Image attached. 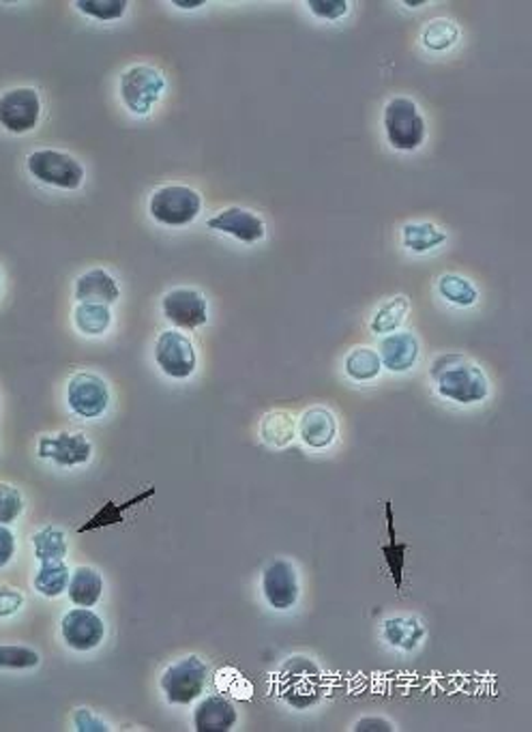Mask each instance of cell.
<instances>
[{"mask_svg":"<svg viewBox=\"0 0 532 732\" xmlns=\"http://www.w3.org/2000/svg\"><path fill=\"white\" fill-rule=\"evenodd\" d=\"M438 393L456 404H479L488 397L490 383L486 372L464 354H440L429 370Z\"/></svg>","mask_w":532,"mask_h":732,"instance_id":"obj_1","label":"cell"},{"mask_svg":"<svg viewBox=\"0 0 532 732\" xmlns=\"http://www.w3.org/2000/svg\"><path fill=\"white\" fill-rule=\"evenodd\" d=\"M382 127L395 151H417L427 138V120L411 97H391L382 113Z\"/></svg>","mask_w":532,"mask_h":732,"instance_id":"obj_2","label":"cell"},{"mask_svg":"<svg viewBox=\"0 0 532 732\" xmlns=\"http://www.w3.org/2000/svg\"><path fill=\"white\" fill-rule=\"evenodd\" d=\"M152 220L168 229H185L202 213V193L190 185H161L149 198Z\"/></svg>","mask_w":532,"mask_h":732,"instance_id":"obj_3","label":"cell"},{"mask_svg":"<svg viewBox=\"0 0 532 732\" xmlns=\"http://www.w3.org/2000/svg\"><path fill=\"white\" fill-rule=\"evenodd\" d=\"M279 696L295 709L316 704L324 692V679L320 668L307 657L288 659L277 675Z\"/></svg>","mask_w":532,"mask_h":732,"instance_id":"obj_4","label":"cell"},{"mask_svg":"<svg viewBox=\"0 0 532 732\" xmlns=\"http://www.w3.org/2000/svg\"><path fill=\"white\" fill-rule=\"evenodd\" d=\"M26 170L39 183L65 192H76L86 179V170L76 157L56 149H41L29 155Z\"/></svg>","mask_w":532,"mask_h":732,"instance_id":"obj_5","label":"cell"},{"mask_svg":"<svg viewBox=\"0 0 532 732\" xmlns=\"http://www.w3.org/2000/svg\"><path fill=\"white\" fill-rule=\"evenodd\" d=\"M120 99L134 116H149L166 91V77L152 65H131L118 82Z\"/></svg>","mask_w":532,"mask_h":732,"instance_id":"obj_6","label":"cell"},{"mask_svg":"<svg viewBox=\"0 0 532 732\" xmlns=\"http://www.w3.org/2000/svg\"><path fill=\"white\" fill-rule=\"evenodd\" d=\"M206 679L209 666L200 657H183L161 675V692L170 704H190L204 694Z\"/></svg>","mask_w":532,"mask_h":732,"instance_id":"obj_7","label":"cell"},{"mask_svg":"<svg viewBox=\"0 0 532 732\" xmlns=\"http://www.w3.org/2000/svg\"><path fill=\"white\" fill-rule=\"evenodd\" d=\"M41 120V97L33 86H18L0 95V127L22 136L33 131Z\"/></svg>","mask_w":532,"mask_h":732,"instance_id":"obj_8","label":"cell"},{"mask_svg":"<svg viewBox=\"0 0 532 732\" xmlns=\"http://www.w3.org/2000/svg\"><path fill=\"white\" fill-rule=\"evenodd\" d=\"M155 361L159 370L174 381L190 379L198 368V354L193 342L185 333H179L174 329L159 333L155 342Z\"/></svg>","mask_w":532,"mask_h":732,"instance_id":"obj_9","label":"cell"},{"mask_svg":"<svg viewBox=\"0 0 532 732\" xmlns=\"http://www.w3.org/2000/svg\"><path fill=\"white\" fill-rule=\"evenodd\" d=\"M67 404L82 420H97L110 406V386L93 372H77L67 383Z\"/></svg>","mask_w":532,"mask_h":732,"instance_id":"obj_10","label":"cell"},{"mask_svg":"<svg viewBox=\"0 0 532 732\" xmlns=\"http://www.w3.org/2000/svg\"><path fill=\"white\" fill-rule=\"evenodd\" d=\"M163 316L179 329L193 331L209 320L206 297L195 288H172L161 299Z\"/></svg>","mask_w":532,"mask_h":732,"instance_id":"obj_11","label":"cell"},{"mask_svg":"<svg viewBox=\"0 0 532 732\" xmlns=\"http://www.w3.org/2000/svg\"><path fill=\"white\" fill-rule=\"evenodd\" d=\"M38 456L41 460H52L56 466H79L93 458V443L82 432H61L54 436H41L38 443Z\"/></svg>","mask_w":532,"mask_h":732,"instance_id":"obj_12","label":"cell"},{"mask_svg":"<svg viewBox=\"0 0 532 732\" xmlns=\"http://www.w3.org/2000/svg\"><path fill=\"white\" fill-rule=\"evenodd\" d=\"M61 634L70 649L93 651L104 643L106 623L91 608H74L61 620Z\"/></svg>","mask_w":532,"mask_h":732,"instance_id":"obj_13","label":"cell"},{"mask_svg":"<svg viewBox=\"0 0 532 732\" xmlns=\"http://www.w3.org/2000/svg\"><path fill=\"white\" fill-rule=\"evenodd\" d=\"M206 226L220 234H228L245 245H256L266 236L265 220L258 213L243 206L222 209L217 215H213L206 222Z\"/></svg>","mask_w":532,"mask_h":732,"instance_id":"obj_14","label":"cell"},{"mask_svg":"<svg viewBox=\"0 0 532 732\" xmlns=\"http://www.w3.org/2000/svg\"><path fill=\"white\" fill-rule=\"evenodd\" d=\"M263 593L270 608L290 611L299 602V576L292 563L273 561L263 574Z\"/></svg>","mask_w":532,"mask_h":732,"instance_id":"obj_15","label":"cell"},{"mask_svg":"<svg viewBox=\"0 0 532 732\" xmlns=\"http://www.w3.org/2000/svg\"><path fill=\"white\" fill-rule=\"evenodd\" d=\"M379 354L382 368H386L393 374H402L417 365L421 344L413 331H395L382 338Z\"/></svg>","mask_w":532,"mask_h":732,"instance_id":"obj_16","label":"cell"},{"mask_svg":"<svg viewBox=\"0 0 532 732\" xmlns=\"http://www.w3.org/2000/svg\"><path fill=\"white\" fill-rule=\"evenodd\" d=\"M297 432L307 447L311 449H327L333 445L338 436V420L324 406H313L305 411L297 424Z\"/></svg>","mask_w":532,"mask_h":732,"instance_id":"obj_17","label":"cell"},{"mask_svg":"<svg viewBox=\"0 0 532 732\" xmlns=\"http://www.w3.org/2000/svg\"><path fill=\"white\" fill-rule=\"evenodd\" d=\"M236 720L238 713L224 696H206L193 711V729L198 732H228Z\"/></svg>","mask_w":532,"mask_h":732,"instance_id":"obj_18","label":"cell"},{"mask_svg":"<svg viewBox=\"0 0 532 732\" xmlns=\"http://www.w3.org/2000/svg\"><path fill=\"white\" fill-rule=\"evenodd\" d=\"M74 295L77 304L113 306L120 299V286L108 270L91 269L77 277Z\"/></svg>","mask_w":532,"mask_h":732,"instance_id":"obj_19","label":"cell"},{"mask_svg":"<svg viewBox=\"0 0 532 732\" xmlns=\"http://www.w3.org/2000/svg\"><path fill=\"white\" fill-rule=\"evenodd\" d=\"M384 640L402 651H413L425 638V625L415 617H391L382 627Z\"/></svg>","mask_w":532,"mask_h":732,"instance_id":"obj_20","label":"cell"},{"mask_svg":"<svg viewBox=\"0 0 532 732\" xmlns=\"http://www.w3.org/2000/svg\"><path fill=\"white\" fill-rule=\"evenodd\" d=\"M70 600L79 608H93L104 595V579L97 570L79 565L70 580Z\"/></svg>","mask_w":532,"mask_h":732,"instance_id":"obj_21","label":"cell"},{"mask_svg":"<svg viewBox=\"0 0 532 732\" xmlns=\"http://www.w3.org/2000/svg\"><path fill=\"white\" fill-rule=\"evenodd\" d=\"M384 511H386V524H389V543L381 545L382 556H384V563L389 567V574L391 579L395 582V588L402 591L404 586V565H406V552H408V543L404 541H395V518H393V505L386 502L384 505Z\"/></svg>","mask_w":532,"mask_h":732,"instance_id":"obj_22","label":"cell"},{"mask_svg":"<svg viewBox=\"0 0 532 732\" xmlns=\"http://www.w3.org/2000/svg\"><path fill=\"white\" fill-rule=\"evenodd\" d=\"M343 372L348 379L357 383H368L379 379L382 372V361L379 350L370 347L352 348L343 359Z\"/></svg>","mask_w":532,"mask_h":732,"instance_id":"obj_23","label":"cell"},{"mask_svg":"<svg viewBox=\"0 0 532 732\" xmlns=\"http://www.w3.org/2000/svg\"><path fill=\"white\" fill-rule=\"evenodd\" d=\"M260 436L270 447H286L297 438V420L288 411H270L260 422Z\"/></svg>","mask_w":532,"mask_h":732,"instance_id":"obj_24","label":"cell"},{"mask_svg":"<svg viewBox=\"0 0 532 732\" xmlns=\"http://www.w3.org/2000/svg\"><path fill=\"white\" fill-rule=\"evenodd\" d=\"M402 243L415 254H427L447 243V232L432 222H411L402 229Z\"/></svg>","mask_w":532,"mask_h":732,"instance_id":"obj_25","label":"cell"},{"mask_svg":"<svg viewBox=\"0 0 532 732\" xmlns=\"http://www.w3.org/2000/svg\"><path fill=\"white\" fill-rule=\"evenodd\" d=\"M152 495H155V488H149V490L140 492L138 497H131L129 501L106 502V505H104V507H102V509H99L88 522H84V524L77 529V533H91V531H97V529H104V527H115V524L125 522V511H129L131 507H136V505L145 502L147 499H151Z\"/></svg>","mask_w":532,"mask_h":732,"instance_id":"obj_26","label":"cell"},{"mask_svg":"<svg viewBox=\"0 0 532 732\" xmlns=\"http://www.w3.org/2000/svg\"><path fill=\"white\" fill-rule=\"evenodd\" d=\"M408 314H411V299L406 295H397V297L384 301L381 308L376 309L370 327L376 336L395 333L406 322Z\"/></svg>","mask_w":532,"mask_h":732,"instance_id":"obj_27","label":"cell"},{"mask_svg":"<svg viewBox=\"0 0 532 732\" xmlns=\"http://www.w3.org/2000/svg\"><path fill=\"white\" fill-rule=\"evenodd\" d=\"M72 580V572L65 561H43L39 567L33 584L43 597H58L67 591Z\"/></svg>","mask_w":532,"mask_h":732,"instance_id":"obj_28","label":"cell"},{"mask_svg":"<svg viewBox=\"0 0 532 732\" xmlns=\"http://www.w3.org/2000/svg\"><path fill=\"white\" fill-rule=\"evenodd\" d=\"M438 293L447 304L457 308H472L479 301V290L475 284L457 273H445L438 279Z\"/></svg>","mask_w":532,"mask_h":732,"instance_id":"obj_29","label":"cell"},{"mask_svg":"<svg viewBox=\"0 0 532 732\" xmlns=\"http://www.w3.org/2000/svg\"><path fill=\"white\" fill-rule=\"evenodd\" d=\"M77 331L84 336H104L113 325L110 306L102 304H77L74 309Z\"/></svg>","mask_w":532,"mask_h":732,"instance_id":"obj_30","label":"cell"},{"mask_svg":"<svg viewBox=\"0 0 532 732\" xmlns=\"http://www.w3.org/2000/svg\"><path fill=\"white\" fill-rule=\"evenodd\" d=\"M459 41V26L454 20L436 18L423 26L421 43L429 52H447Z\"/></svg>","mask_w":532,"mask_h":732,"instance_id":"obj_31","label":"cell"},{"mask_svg":"<svg viewBox=\"0 0 532 732\" xmlns=\"http://www.w3.org/2000/svg\"><path fill=\"white\" fill-rule=\"evenodd\" d=\"M33 548H35V556L39 563L43 561H65L67 556V538L65 531L58 527H45L33 538Z\"/></svg>","mask_w":532,"mask_h":732,"instance_id":"obj_32","label":"cell"},{"mask_svg":"<svg viewBox=\"0 0 532 732\" xmlns=\"http://www.w3.org/2000/svg\"><path fill=\"white\" fill-rule=\"evenodd\" d=\"M76 9L97 22H116L127 13L129 2L127 0H77Z\"/></svg>","mask_w":532,"mask_h":732,"instance_id":"obj_33","label":"cell"},{"mask_svg":"<svg viewBox=\"0 0 532 732\" xmlns=\"http://www.w3.org/2000/svg\"><path fill=\"white\" fill-rule=\"evenodd\" d=\"M41 657L38 651L18 645H0V668L7 670H29L38 668Z\"/></svg>","mask_w":532,"mask_h":732,"instance_id":"obj_34","label":"cell"},{"mask_svg":"<svg viewBox=\"0 0 532 732\" xmlns=\"http://www.w3.org/2000/svg\"><path fill=\"white\" fill-rule=\"evenodd\" d=\"M24 511L22 492L9 484H0V524L7 527L15 522Z\"/></svg>","mask_w":532,"mask_h":732,"instance_id":"obj_35","label":"cell"},{"mask_svg":"<svg viewBox=\"0 0 532 732\" xmlns=\"http://www.w3.org/2000/svg\"><path fill=\"white\" fill-rule=\"evenodd\" d=\"M217 686H220L222 692L232 694L234 698H243V700H249L252 694H254L252 683H249L243 675H238L236 670H232V668H228V670H222V672L217 675Z\"/></svg>","mask_w":532,"mask_h":732,"instance_id":"obj_36","label":"cell"},{"mask_svg":"<svg viewBox=\"0 0 532 732\" xmlns=\"http://www.w3.org/2000/svg\"><path fill=\"white\" fill-rule=\"evenodd\" d=\"M305 4L309 7V11L316 18L329 20V22L342 20L343 15H348V11H350V2L348 0H307Z\"/></svg>","mask_w":532,"mask_h":732,"instance_id":"obj_37","label":"cell"},{"mask_svg":"<svg viewBox=\"0 0 532 732\" xmlns=\"http://www.w3.org/2000/svg\"><path fill=\"white\" fill-rule=\"evenodd\" d=\"M24 604V595L18 588L0 586V617L15 615Z\"/></svg>","mask_w":532,"mask_h":732,"instance_id":"obj_38","label":"cell"},{"mask_svg":"<svg viewBox=\"0 0 532 732\" xmlns=\"http://www.w3.org/2000/svg\"><path fill=\"white\" fill-rule=\"evenodd\" d=\"M74 724L76 731L79 732H108L110 726L106 722H102L91 709H77L74 715Z\"/></svg>","mask_w":532,"mask_h":732,"instance_id":"obj_39","label":"cell"},{"mask_svg":"<svg viewBox=\"0 0 532 732\" xmlns=\"http://www.w3.org/2000/svg\"><path fill=\"white\" fill-rule=\"evenodd\" d=\"M15 554V535L0 524V570L13 559Z\"/></svg>","mask_w":532,"mask_h":732,"instance_id":"obj_40","label":"cell"},{"mask_svg":"<svg viewBox=\"0 0 532 732\" xmlns=\"http://www.w3.org/2000/svg\"><path fill=\"white\" fill-rule=\"evenodd\" d=\"M357 732H391L393 731V724L382 720V718H365L361 722H357L354 726Z\"/></svg>","mask_w":532,"mask_h":732,"instance_id":"obj_41","label":"cell"},{"mask_svg":"<svg viewBox=\"0 0 532 732\" xmlns=\"http://www.w3.org/2000/svg\"><path fill=\"white\" fill-rule=\"evenodd\" d=\"M174 7L179 9H198V7H204V0H174Z\"/></svg>","mask_w":532,"mask_h":732,"instance_id":"obj_42","label":"cell"},{"mask_svg":"<svg viewBox=\"0 0 532 732\" xmlns=\"http://www.w3.org/2000/svg\"><path fill=\"white\" fill-rule=\"evenodd\" d=\"M406 4H408V7H413V9H417V7H421V4H425V0H418V2H408V0H406Z\"/></svg>","mask_w":532,"mask_h":732,"instance_id":"obj_43","label":"cell"}]
</instances>
